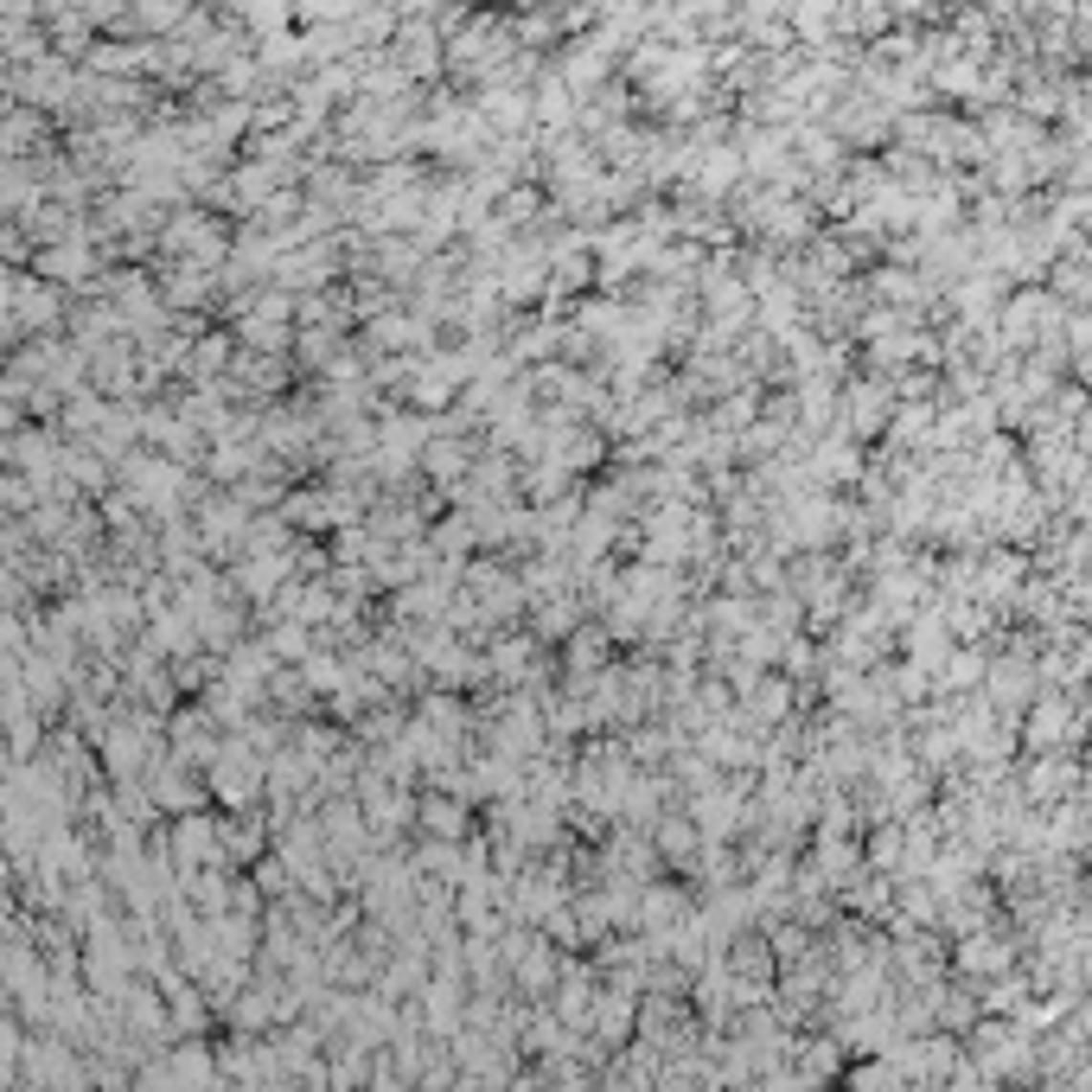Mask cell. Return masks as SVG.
<instances>
[{"label":"cell","instance_id":"cell-1","mask_svg":"<svg viewBox=\"0 0 1092 1092\" xmlns=\"http://www.w3.org/2000/svg\"><path fill=\"white\" fill-rule=\"evenodd\" d=\"M958 958H965L971 971H1003V965H1010V946H1003V939H991V933H977Z\"/></svg>","mask_w":1092,"mask_h":1092},{"label":"cell","instance_id":"cell-2","mask_svg":"<svg viewBox=\"0 0 1092 1092\" xmlns=\"http://www.w3.org/2000/svg\"><path fill=\"white\" fill-rule=\"evenodd\" d=\"M460 460H467L460 448H429V454H422V467H429V473H460Z\"/></svg>","mask_w":1092,"mask_h":1092}]
</instances>
